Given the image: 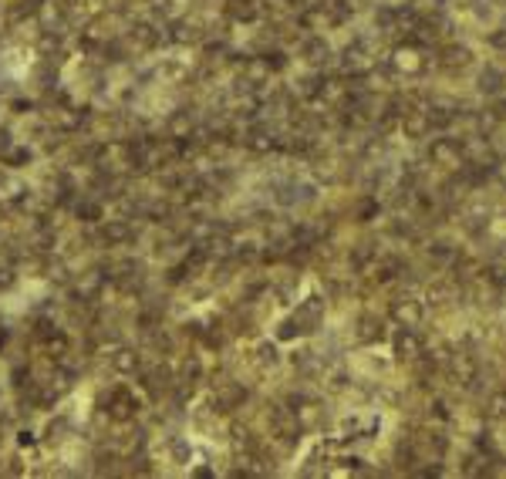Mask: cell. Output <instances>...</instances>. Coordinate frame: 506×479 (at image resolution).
Listing matches in <instances>:
<instances>
[{
    "mask_svg": "<svg viewBox=\"0 0 506 479\" xmlns=\"http://www.w3.org/2000/svg\"><path fill=\"white\" fill-rule=\"evenodd\" d=\"M432 166H442V169H459L466 162V139H435L429 149Z\"/></svg>",
    "mask_w": 506,
    "mask_h": 479,
    "instance_id": "6da1fadb",
    "label": "cell"
},
{
    "mask_svg": "<svg viewBox=\"0 0 506 479\" xmlns=\"http://www.w3.org/2000/svg\"><path fill=\"white\" fill-rule=\"evenodd\" d=\"M422 317H426L422 301H415V297H399V301H392V321H395L399 328H419Z\"/></svg>",
    "mask_w": 506,
    "mask_h": 479,
    "instance_id": "7a4b0ae2",
    "label": "cell"
},
{
    "mask_svg": "<svg viewBox=\"0 0 506 479\" xmlns=\"http://www.w3.org/2000/svg\"><path fill=\"white\" fill-rule=\"evenodd\" d=\"M392 348H395V358H399V361H419V358H422V341H419L415 328H399Z\"/></svg>",
    "mask_w": 506,
    "mask_h": 479,
    "instance_id": "3957f363",
    "label": "cell"
},
{
    "mask_svg": "<svg viewBox=\"0 0 506 479\" xmlns=\"http://www.w3.org/2000/svg\"><path fill=\"white\" fill-rule=\"evenodd\" d=\"M469 61H473V51L462 48V44H449V48L439 51V64H442L446 71H462Z\"/></svg>",
    "mask_w": 506,
    "mask_h": 479,
    "instance_id": "277c9868",
    "label": "cell"
},
{
    "mask_svg": "<svg viewBox=\"0 0 506 479\" xmlns=\"http://www.w3.org/2000/svg\"><path fill=\"white\" fill-rule=\"evenodd\" d=\"M381 334H385V331H381V321H378V317H372V314H368V317H361V321H358V338H361L365 345L378 341Z\"/></svg>",
    "mask_w": 506,
    "mask_h": 479,
    "instance_id": "5b68a950",
    "label": "cell"
},
{
    "mask_svg": "<svg viewBox=\"0 0 506 479\" xmlns=\"http://www.w3.org/2000/svg\"><path fill=\"white\" fill-rule=\"evenodd\" d=\"M395 68H402V71H422L426 68V61L415 54V48H399V54H395Z\"/></svg>",
    "mask_w": 506,
    "mask_h": 479,
    "instance_id": "8992f818",
    "label": "cell"
},
{
    "mask_svg": "<svg viewBox=\"0 0 506 479\" xmlns=\"http://www.w3.org/2000/svg\"><path fill=\"white\" fill-rule=\"evenodd\" d=\"M482 280H486L493 290H503L506 294V263H489V267L482 270Z\"/></svg>",
    "mask_w": 506,
    "mask_h": 479,
    "instance_id": "52a82bcc",
    "label": "cell"
},
{
    "mask_svg": "<svg viewBox=\"0 0 506 479\" xmlns=\"http://www.w3.org/2000/svg\"><path fill=\"white\" fill-rule=\"evenodd\" d=\"M480 88L482 92H489V95H496L500 88H503V71H496V68H486L480 75Z\"/></svg>",
    "mask_w": 506,
    "mask_h": 479,
    "instance_id": "ba28073f",
    "label": "cell"
},
{
    "mask_svg": "<svg viewBox=\"0 0 506 479\" xmlns=\"http://www.w3.org/2000/svg\"><path fill=\"white\" fill-rule=\"evenodd\" d=\"M432 419H439V422H449V419H453V405H449V399H435V402H432Z\"/></svg>",
    "mask_w": 506,
    "mask_h": 479,
    "instance_id": "9c48e42d",
    "label": "cell"
},
{
    "mask_svg": "<svg viewBox=\"0 0 506 479\" xmlns=\"http://www.w3.org/2000/svg\"><path fill=\"white\" fill-rule=\"evenodd\" d=\"M429 297H435V304H446L449 297H453V287H449V284H432Z\"/></svg>",
    "mask_w": 506,
    "mask_h": 479,
    "instance_id": "30bf717a",
    "label": "cell"
},
{
    "mask_svg": "<svg viewBox=\"0 0 506 479\" xmlns=\"http://www.w3.org/2000/svg\"><path fill=\"white\" fill-rule=\"evenodd\" d=\"M489 44H493L496 51H506V24H503V27H496V31L489 34Z\"/></svg>",
    "mask_w": 506,
    "mask_h": 479,
    "instance_id": "8fae6325",
    "label": "cell"
}]
</instances>
